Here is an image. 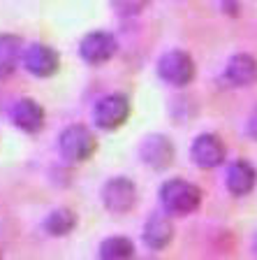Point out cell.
I'll use <instances>...</instances> for the list:
<instances>
[{
  "mask_svg": "<svg viewBox=\"0 0 257 260\" xmlns=\"http://www.w3.org/2000/svg\"><path fill=\"white\" fill-rule=\"evenodd\" d=\"M77 228V216L72 209H54L44 221V230L51 237H65Z\"/></svg>",
  "mask_w": 257,
  "mask_h": 260,
  "instance_id": "9a60e30c",
  "label": "cell"
},
{
  "mask_svg": "<svg viewBox=\"0 0 257 260\" xmlns=\"http://www.w3.org/2000/svg\"><path fill=\"white\" fill-rule=\"evenodd\" d=\"M248 135H250L252 140H257V107L252 109V114L248 116Z\"/></svg>",
  "mask_w": 257,
  "mask_h": 260,
  "instance_id": "ac0fdd59",
  "label": "cell"
},
{
  "mask_svg": "<svg viewBox=\"0 0 257 260\" xmlns=\"http://www.w3.org/2000/svg\"><path fill=\"white\" fill-rule=\"evenodd\" d=\"M225 81L236 88L257 84V60L250 54H236L225 65Z\"/></svg>",
  "mask_w": 257,
  "mask_h": 260,
  "instance_id": "8fae6325",
  "label": "cell"
},
{
  "mask_svg": "<svg viewBox=\"0 0 257 260\" xmlns=\"http://www.w3.org/2000/svg\"><path fill=\"white\" fill-rule=\"evenodd\" d=\"M116 38L107 30H93L88 32L79 44V56L91 65H100L107 63L114 54H116Z\"/></svg>",
  "mask_w": 257,
  "mask_h": 260,
  "instance_id": "8992f818",
  "label": "cell"
},
{
  "mask_svg": "<svg viewBox=\"0 0 257 260\" xmlns=\"http://www.w3.org/2000/svg\"><path fill=\"white\" fill-rule=\"evenodd\" d=\"M93 119L102 130H116L130 119V100L123 93H112L104 95L95 105Z\"/></svg>",
  "mask_w": 257,
  "mask_h": 260,
  "instance_id": "277c9868",
  "label": "cell"
},
{
  "mask_svg": "<svg viewBox=\"0 0 257 260\" xmlns=\"http://www.w3.org/2000/svg\"><path fill=\"white\" fill-rule=\"evenodd\" d=\"M255 181H257V172L248 160H234L227 170V190L232 195H248L252 188H255Z\"/></svg>",
  "mask_w": 257,
  "mask_h": 260,
  "instance_id": "4fadbf2b",
  "label": "cell"
},
{
  "mask_svg": "<svg viewBox=\"0 0 257 260\" xmlns=\"http://www.w3.org/2000/svg\"><path fill=\"white\" fill-rule=\"evenodd\" d=\"M95 135L86 125L77 123L65 128L58 137V149L63 153L65 160H72V162H84L95 153Z\"/></svg>",
  "mask_w": 257,
  "mask_h": 260,
  "instance_id": "7a4b0ae2",
  "label": "cell"
},
{
  "mask_svg": "<svg viewBox=\"0 0 257 260\" xmlns=\"http://www.w3.org/2000/svg\"><path fill=\"white\" fill-rule=\"evenodd\" d=\"M23 56V42L16 35H0V79L14 72L19 58Z\"/></svg>",
  "mask_w": 257,
  "mask_h": 260,
  "instance_id": "5bb4252c",
  "label": "cell"
},
{
  "mask_svg": "<svg viewBox=\"0 0 257 260\" xmlns=\"http://www.w3.org/2000/svg\"><path fill=\"white\" fill-rule=\"evenodd\" d=\"M23 65L26 70L35 77H51L58 72L60 68V58H58V51L47 44H30V47L23 49Z\"/></svg>",
  "mask_w": 257,
  "mask_h": 260,
  "instance_id": "52a82bcc",
  "label": "cell"
},
{
  "mask_svg": "<svg viewBox=\"0 0 257 260\" xmlns=\"http://www.w3.org/2000/svg\"><path fill=\"white\" fill-rule=\"evenodd\" d=\"M102 202L114 214H128L137 202V186L128 177H114L102 186Z\"/></svg>",
  "mask_w": 257,
  "mask_h": 260,
  "instance_id": "5b68a950",
  "label": "cell"
},
{
  "mask_svg": "<svg viewBox=\"0 0 257 260\" xmlns=\"http://www.w3.org/2000/svg\"><path fill=\"white\" fill-rule=\"evenodd\" d=\"M12 123L16 125L19 130L23 133H38L42 130L44 125V109L38 100H32V98H21V100H16L12 105Z\"/></svg>",
  "mask_w": 257,
  "mask_h": 260,
  "instance_id": "30bf717a",
  "label": "cell"
},
{
  "mask_svg": "<svg viewBox=\"0 0 257 260\" xmlns=\"http://www.w3.org/2000/svg\"><path fill=\"white\" fill-rule=\"evenodd\" d=\"M134 246L128 237H109L100 244V260H132Z\"/></svg>",
  "mask_w": 257,
  "mask_h": 260,
  "instance_id": "2e32d148",
  "label": "cell"
},
{
  "mask_svg": "<svg viewBox=\"0 0 257 260\" xmlns=\"http://www.w3.org/2000/svg\"><path fill=\"white\" fill-rule=\"evenodd\" d=\"M190 156H193L195 165L202 170H211L218 168L220 162L225 160V144L218 135L213 133H204L197 140L193 142V149H190Z\"/></svg>",
  "mask_w": 257,
  "mask_h": 260,
  "instance_id": "ba28073f",
  "label": "cell"
},
{
  "mask_svg": "<svg viewBox=\"0 0 257 260\" xmlns=\"http://www.w3.org/2000/svg\"><path fill=\"white\" fill-rule=\"evenodd\" d=\"M158 75L171 86H188L195 79V60L181 49H171L158 60Z\"/></svg>",
  "mask_w": 257,
  "mask_h": 260,
  "instance_id": "3957f363",
  "label": "cell"
},
{
  "mask_svg": "<svg viewBox=\"0 0 257 260\" xmlns=\"http://www.w3.org/2000/svg\"><path fill=\"white\" fill-rule=\"evenodd\" d=\"M174 239V223L169 221V216L165 214H153L144 225V242L149 249L160 251L165 246H169Z\"/></svg>",
  "mask_w": 257,
  "mask_h": 260,
  "instance_id": "7c38bea8",
  "label": "cell"
},
{
  "mask_svg": "<svg viewBox=\"0 0 257 260\" xmlns=\"http://www.w3.org/2000/svg\"><path fill=\"white\" fill-rule=\"evenodd\" d=\"M160 202L167 214L186 216L202 205V190H199V186L190 184L186 179H169L160 188Z\"/></svg>",
  "mask_w": 257,
  "mask_h": 260,
  "instance_id": "6da1fadb",
  "label": "cell"
},
{
  "mask_svg": "<svg viewBox=\"0 0 257 260\" xmlns=\"http://www.w3.org/2000/svg\"><path fill=\"white\" fill-rule=\"evenodd\" d=\"M114 5L121 14H137L144 5V0H114Z\"/></svg>",
  "mask_w": 257,
  "mask_h": 260,
  "instance_id": "e0dca14e",
  "label": "cell"
},
{
  "mask_svg": "<svg viewBox=\"0 0 257 260\" xmlns=\"http://www.w3.org/2000/svg\"><path fill=\"white\" fill-rule=\"evenodd\" d=\"M255 251H257V239H255Z\"/></svg>",
  "mask_w": 257,
  "mask_h": 260,
  "instance_id": "d6986e66",
  "label": "cell"
},
{
  "mask_svg": "<svg viewBox=\"0 0 257 260\" xmlns=\"http://www.w3.org/2000/svg\"><path fill=\"white\" fill-rule=\"evenodd\" d=\"M139 156L151 170H167L176 156V151H174V144L169 142V137L149 135L144 137L139 146Z\"/></svg>",
  "mask_w": 257,
  "mask_h": 260,
  "instance_id": "9c48e42d",
  "label": "cell"
}]
</instances>
